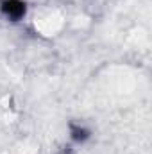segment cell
Returning <instances> with one entry per match:
<instances>
[{
  "instance_id": "cell-2",
  "label": "cell",
  "mask_w": 152,
  "mask_h": 154,
  "mask_svg": "<svg viewBox=\"0 0 152 154\" xmlns=\"http://www.w3.org/2000/svg\"><path fill=\"white\" fill-rule=\"evenodd\" d=\"M88 136H90V133H88L84 127H75V129H72V138H74L75 142H84Z\"/></svg>"
},
{
  "instance_id": "cell-1",
  "label": "cell",
  "mask_w": 152,
  "mask_h": 154,
  "mask_svg": "<svg viewBox=\"0 0 152 154\" xmlns=\"http://www.w3.org/2000/svg\"><path fill=\"white\" fill-rule=\"evenodd\" d=\"M29 5L25 0H2L0 2V14L7 22H22L27 16Z\"/></svg>"
}]
</instances>
